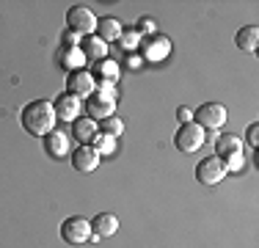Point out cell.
<instances>
[{
  "instance_id": "24",
  "label": "cell",
  "mask_w": 259,
  "mask_h": 248,
  "mask_svg": "<svg viewBox=\"0 0 259 248\" xmlns=\"http://www.w3.org/2000/svg\"><path fill=\"white\" fill-rule=\"evenodd\" d=\"M221 163H224L226 174H229V171L237 174V171H243V166H245V154L243 152H240V154H229V157H224Z\"/></svg>"
},
{
  "instance_id": "5",
  "label": "cell",
  "mask_w": 259,
  "mask_h": 248,
  "mask_svg": "<svg viewBox=\"0 0 259 248\" xmlns=\"http://www.w3.org/2000/svg\"><path fill=\"white\" fill-rule=\"evenodd\" d=\"M91 234H94V226H91V221L85 218H66L61 223V237H64V243L69 245H83L91 240Z\"/></svg>"
},
{
  "instance_id": "18",
  "label": "cell",
  "mask_w": 259,
  "mask_h": 248,
  "mask_svg": "<svg viewBox=\"0 0 259 248\" xmlns=\"http://www.w3.org/2000/svg\"><path fill=\"white\" fill-rule=\"evenodd\" d=\"M234 45H237L243 53H254L256 45H259V28L256 25H245L234 33Z\"/></svg>"
},
{
  "instance_id": "30",
  "label": "cell",
  "mask_w": 259,
  "mask_h": 248,
  "mask_svg": "<svg viewBox=\"0 0 259 248\" xmlns=\"http://www.w3.org/2000/svg\"><path fill=\"white\" fill-rule=\"evenodd\" d=\"M141 64H144V58H141V55H133V53L127 55V66H130V69H138Z\"/></svg>"
},
{
  "instance_id": "3",
  "label": "cell",
  "mask_w": 259,
  "mask_h": 248,
  "mask_svg": "<svg viewBox=\"0 0 259 248\" xmlns=\"http://www.w3.org/2000/svg\"><path fill=\"white\" fill-rule=\"evenodd\" d=\"M226 119H229V116H226V108L221 102H207V105H201L199 110H193V121L199 124L204 133L207 130L209 133H218L226 124Z\"/></svg>"
},
{
  "instance_id": "7",
  "label": "cell",
  "mask_w": 259,
  "mask_h": 248,
  "mask_svg": "<svg viewBox=\"0 0 259 248\" xmlns=\"http://www.w3.org/2000/svg\"><path fill=\"white\" fill-rule=\"evenodd\" d=\"M66 91H69V94H75L77 99H89V97L97 91L94 74H91V72H83V69L69 72V74H66Z\"/></svg>"
},
{
  "instance_id": "6",
  "label": "cell",
  "mask_w": 259,
  "mask_h": 248,
  "mask_svg": "<svg viewBox=\"0 0 259 248\" xmlns=\"http://www.w3.org/2000/svg\"><path fill=\"white\" fill-rule=\"evenodd\" d=\"M113 113H116V99L113 97L94 91V94L85 99V116H89V119H94L97 124L105 121V119H110Z\"/></svg>"
},
{
  "instance_id": "11",
  "label": "cell",
  "mask_w": 259,
  "mask_h": 248,
  "mask_svg": "<svg viewBox=\"0 0 259 248\" xmlns=\"http://www.w3.org/2000/svg\"><path fill=\"white\" fill-rule=\"evenodd\" d=\"M45 152L53 160H64L72 152V135H66V130H53L50 135H45Z\"/></svg>"
},
{
  "instance_id": "15",
  "label": "cell",
  "mask_w": 259,
  "mask_h": 248,
  "mask_svg": "<svg viewBox=\"0 0 259 248\" xmlns=\"http://www.w3.org/2000/svg\"><path fill=\"white\" fill-rule=\"evenodd\" d=\"M215 157L218 160H224V157H229V154H240L243 152V138L240 135H234V133H226V135H215Z\"/></svg>"
},
{
  "instance_id": "27",
  "label": "cell",
  "mask_w": 259,
  "mask_h": 248,
  "mask_svg": "<svg viewBox=\"0 0 259 248\" xmlns=\"http://www.w3.org/2000/svg\"><path fill=\"white\" fill-rule=\"evenodd\" d=\"M61 42H64V47H80V42H83V39H80L77 33H72V30H66Z\"/></svg>"
},
{
  "instance_id": "14",
  "label": "cell",
  "mask_w": 259,
  "mask_h": 248,
  "mask_svg": "<svg viewBox=\"0 0 259 248\" xmlns=\"http://www.w3.org/2000/svg\"><path fill=\"white\" fill-rule=\"evenodd\" d=\"M80 50H83V55H85V61H94V64H100V61L108 58V50L110 45H105V42L100 39V36H85L83 42H80Z\"/></svg>"
},
{
  "instance_id": "8",
  "label": "cell",
  "mask_w": 259,
  "mask_h": 248,
  "mask_svg": "<svg viewBox=\"0 0 259 248\" xmlns=\"http://www.w3.org/2000/svg\"><path fill=\"white\" fill-rule=\"evenodd\" d=\"M224 177H226V169H224V163H221L218 157H204V160H199V166H196V179H199L201 185H221L224 182Z\"/></svg>"
},
{
  "instance_id": "21",
  "label": "cell",
  "mask_w": 259,
  "mask_h": 248,
  "mask_svg": "<svg viewBox=\"0 0 259 248\" xmlns=\"http://www.w3.org/2000/svg\"><path fill=\"white\" fill-rule=\"evenodd\" d=\"M119 45H121V50L133 53V50L141 47V33L135 28H124V30H121V36H119Z\"/></svg>"
},
{
  "instance_id": "22",
  "label": "cell",
  "mask_w": 259,
  "mask_h": 248,
  "mask_svg": "<svg viewBox=\"0 0 259 248\" xmlns=\"http://www.w3.org/2000/svg\"><path fill=\"white\" fill-rule=\"evenodd\" d=\"M100 133L102 135H110V138H119V135L124 133V121H121L119 116H110V119L100 121Z\"/></svg>"
},
{
  "instance_id": "20",
  "label": "cell",
  "mask_w": 259,
  "mask_h": 248,
  "mask_svg": "<svg viewBox=\"0 0 259 248\" xmlns=\"http://www.w3.org/2000/svg\"><path fill=\"white\" fill-rule=\"evenodd\" d=\"M94 74H97L94 80H100V83H116L121 72H119V64H116V61L105 58V61H100V64L94 66Z\"/></svg>"
},
{
  "instance_id": "12",
  "label": "cell",
  "mask_w": 259,
  "mask_h": 248,
  "mask_svg": "<svg viewBox=\"0 0 259 248\" xmlns=\"http://www.w3.org/2000/svg\"><path fill=\"white\" fill-rule=\"evenodd\" d=\"M100 163H102V157L97 154L94 146H77L75 152H72V166H75V171H80V174L97 171Z\"/></svg>"
},
{
  "instance_id": "26",
  "label": "cell",
  "mask_w": 259,
  "mask_h": 248,
  "mask_svg": "<svg viewBox=\"0 0 259 248\" xmlns=\"http://www.w3.org/2000/svg\"><path fill=\"white\" fill-rule=\"evenodd\" d=\"M177 121H180V124H190V121H193V110L182 105V108L177 110Z\"/></svg>"
},
{
  "instance_id": "23",
  "label": "cell",
  "mask_w": 259,
  "mask_h": 248,
  "mask_svg": "<svg viewBox=\"0 0 259 248\" xmlns=\"http://www.w3.org/2000/svg\"><path fill=\"white\" fill-rule=\"evenodd\" d=\"M91 146L97 149V154H100V157H105V154H113V149H116V138H110V135L97 133V138L91 141Z\"/></svg>"
},
{
  "instance_id": "19",
  "label": "cell",
  "mask_w": 259,
  "mask_h": 248,
  "mask_svg": "<svg viewBox=\"0 0 259 248\" xmlns=\"http://www.w3.org/2000/svg\"><path fill=\"white\" fill-rule=\"evenodd\" d=\"M91 226H94V234H100V237H113L119 232V218L110 213H100L91 221Z\"/></svg>"
},
{
  "instance_id": "10",
  "label": "cell",
  "mask_w": 259,
  "mask_h": 248,
  "mask_svg": "<svg viewBox=\"0 0 259 248\" xmlns=\"http://www.w3.org/2000/svg\"><path fill=\"white\" fill-rule=\"evenodd\" d=\"M53 108H55V119H61V121H77L80 119V110H83V99H77L75 94L64 91V94L53 102Z\"/></svg>"
},
{
  "instance_id": "16",
  "label": "cell",
  "mask_w": 259,
  "mask_h": 248,
  "mask_svg": "<svg viewBox=\"0 0 259 248\" xmlns=\"http://www.w3.org/2000/svg\"><path fill=\"white\" fill-rule=\"evenodd\" d=\"M121 30H124V25L116 20V17H102V20H97V36H100L105 45H110V42H119Z\"/></svg>"
},
{
  "instance_id": "1",
  "label": "cell",
  "mask_w": 259,
  "mask_h": 248,
  "mask_svg": "<svg viewBox=\"0 0 259 248\" xmlns=\"http://www.w3.org/2000/svg\"><path fill=\"white\" fill-rule=\"evenodd\" d=\"M22 127L28 130L30 135H36V138H45V135H50L55 130V108L53 102H47V99H33V102H28L25 108H22Z\"/></svg>"
},
{
  "instance_id": "17",
  "label": "cell",
  "mask_w": 259,
  "mask_h": 248,
  "mask_svg": "<svg viewBox=\"0 0 259 248\" xmlns=\"http://www.w3.org/2000/svg\"><path fill=\"white\" fill-rule=\"evenodd\" d=\"M58 64H61V69H66V72H77V69H83L85 55H83L80 47H61Z\"/></svg>"
},
{
  "instance_id": "13",
  "label": "cell",
  "mask_w": 259,
  "mask_h": 248,
  "mask_svg": "<svg viewBox=\"0 0 259 248\" xmlns=\"http://www.w3.org/2000/svg\"><path fill=\"white\" fill-rule=\"evenodd\" d=\"M97 133H100V124L94 119H89V116H80L77 121H72V138H75L80 146H91V141L97 138Z\"/></svg>"
},
{
  "instance_id": "4",
  "label": "cell",
  "mask_w": 259,
  "mask_h": 248,
  "mask_svg": "<svg viewBox=\"0 0 259 248\" xmlns=\"http://www.w3.org/2000/svg\"><path fill=\"white\" fill-rule=\"evenodd\" d=\"M204 141H207V133H204V130H201L196 121L180 124V130H177V135H174L177 149H180V152H185V154L199 152V149L204 146Z\"/></svg>"
},
{
  "instance_id": "9",
  "label": "cell",
  "mask_w": 259,
  "mask_h": 248,
  "mask_svg": "<svg viewBox=\"0 0 259 248\" xmlns=\"http://www.w3.org/2000/svg\"><path fill=\"white\" fill-rule=\"evenodd\" d=\"M171 55V39L163 33H155L149 36V39L144 42V47H141V58L144 61H155V64H160V61H165Z\"/></svg>"
},
{
  "instance_id": "2",
  "label": "cell",
  "mask_w": 259,
  "mask_h": 248,
  "mask_svg": "<svg viewBox=\"0 0 259 248\" xmlns=\"http://www.w3.org/2000/svg\"><path fill=\"white\" fill-rule=\"evenodd\" d=\"M66 30L77 33L80 39L97 33V14L89 9V6H72L66 11Z\"/></svg>"
},
{
  "instance_id": "25",
  "label": "cell",
  "mask_w": 259,
  "mask_h": 248,
  "mask_svg": "<svg viewBox=\"0 0 259 248\" xmlns=\"http://www.w3.org/2000/svg\"><path fill=\"white\" fill-rule=\"evenodd\" d=\"M135 30H138L141 36H155L157 33V22L152 20V17H141L138 25H135Z\"/></svg>"
},
{
  "instance_id": "29",
  "label": "cell",
  "mask_w": 259,
  "mask_h": 248,
  "mask_svg": "<svg viewBox=\"0 0 259 248\" xmlns=\"http://www.w3.org/2000/svg\"><path fill=\"white\" fill-rule=\"evenodd\" d=\"M97 91H100V94H108V97H113V99H116V86H113V83H97Z\"/></svg>"
},
{
  "instance_id": "28",
  "label": "cell",
  "mask_w": 259,
  "mask_h": 248,
  "mask_svg": "<svg viewBox=\"0 0 259 248\" xmlns=\"http://www.w3.org/2000/svg\"><path fill=\"white\" fill-rule=\"evenodd\" d=\"M245 141H248L251 146H259V124H251L248 133H245Z\"/></svg>"
}]
</instances>
